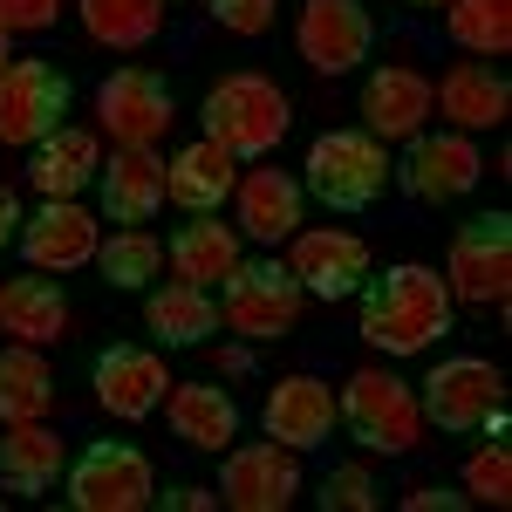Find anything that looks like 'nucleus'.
Wrapping results in <instances>:
<instances>
[{"mask_svg":"<svg viewBox=\"0 0 512 512\" xmlns=\"http://www.w3.org/2000/svg\"><path fill=\"white\" fill-rule=\"evenodd\" d=\"M62 21V0H0V28L7 35H48Z\"/></svg>","mask_w":512,"mask_h":512,"instance_id":"obj_36","label":"nucleus"},{"mask_svg":"<svg viewBox=\"0 0 512 512\" xmlns=\"http://www.w3.org/2000/svg\"><path fill=\"white\" fill-rule=\"evenodd\" d=\"M96 267H103L110 287H130V294H137V287H151V274L164 267V246L144 233V226H117V233L96 246Z\"/></svg>","mask_w":512,"mask_h":512,"instance_id":"obj_32","label":"nucleus"},{"mask_svg":"<svg viewBox=\"0 0 512 512\" xmlns=\"http://www.w3.org/2000/svg\"><path fill=\"white\" fill-rule=\"evenodd\" d=\"M21 219H28V212H21V198L0 185V246H14V239H21Z\"/></svg>","mask_w":512,"mask_h":512,"instance_id":"obj_38","label":"nucleus"},{"mask_svg":"<svg viewBox=\"0 0 512 512\" xmlns=\"http://www.w3.org/2000/svg\"><path fill=\"white\" fill-rule=\"evenodd\" d=\"M301 178H287L274 164H260V171H246L233 185V205H239V233L260 239V246H274V239H294L301 233Z\"/></svg>","mask_w":512,"mask_h":512,"instance_id":"obj_19","label":"nucleus"},{"mask_svg":"<svg viewBox=\"0 0 512 512\" xmlns=\"http://www.w3.org/2000/svg\"><path fill=\"white\" fill-rule=\"evenodd\" d=\"M219 369H226V376H246V369H253V355H246V349H226V355H219Z\"/></svg>","mask_w":512,"mask_h":512,"instance_id":"obj_40","label":"nucleus"},{"mask_svg":"<svg viewBox=\"0 0 512 512\" xmlns=\"http://www.w3.org/2000/svg\"><path fill=\"white\" fill-rule=\"evenodd\" d=\"M239 267V233L233 226H219L212 212H198L192 226H178L171 239V274L192 280V287H219V280Z\"/></svg>","mask_w":512,"mask_h":512,"instance_id":"obj_28","label":"nucleus"},{"mask_svg":"<svg viewBox=\"0 0 512 512\" xmlns=\"http://www.w3.org/2000/svg\"><path fill=\"white\" fill-rule=\"evenodd\" d=\"M287 267L301 280V294H315V301H349L355 287H362V274H369V246H362V233L321 226V233H294Z\"/></svg>","mask_w":512,"mask_h":512,"instance_id":"obj_16","label":"nucleus"},{"mask_svg":"<svg viewBox=\"0 0 512 512\" xmlns=\"http://www.w3.org/2000/svg\"><path fill=\"white\" fill-rule=\"evenodd\" d=\"M390 178L417 205H451L485 178V158L465 130H417V137H403V158H390Z\"/></svg>","mask_w":512,"mask_h":512,"instance_id":"obj_10","label":"nucleus"},{"mask_svg":"<svg viewBox=\"0 0 512 512\" xmlns=\"http://www.w3.org/2000/svg\"><path fill=\"white\" fill-rule=\"evenodd\" d=\"M164 506H178V512H212V506H219V492H198V485H178V492H164Z\"/></svg>","mask_w":512,"mask_h":512,"instance_id":"obj_39","label":"nucleus"},{"mask_svg":"<svg viewBox=\"0 0 512 512\" xmlns=\"http://www.w3.org/2000/svg\"><path fill=\"white\" fill-rule=\"evenodd\" d=\"M205 7H212V21H219V28H226V35H267V28H274V7L280 0H205Z\"/></svg>","mask_w":512,"mask_h":512,"instance_id":"obj_35","label":"nucleus"},{"mask_svg":"<svg viewBox=\"0 0 512 512\" xmlns=\"http://www.w3.org/2000/svg\"><path fill=\"white\" fill-rule=\"evenodd\" d=\"M0 328H7L14 342L41 349V342L69 335V294H62L55 280H41V274H14L0 287Z\"/></svg>","mask_w":512,"mask_h":512,"instance_id":"obj_25","label":"nucleus"},{"mask_svg":"<svg viewBox=\"0 0 512 512\" xmlns=\"http://www.w3.org/2000/svg\"><path fill=\"white\" fill-rule=\"evenodd\" d=\"M260 424H267V437H274V444H287V451H315V444H328V437H335L342 410H335L328 383H315V376H280L274 390H267Z\"/></svg>","mask_w":512,"mask_h":512,"instance_id":"obj_18","label":"nucleus"},{"mask_svg":"<svg viewBox=\"0 0 512 512\" xmlns=\"http://www.w3.org/2000/svg\"><path fill=\"white\" fill-rule=\"evenodd\" d=\"M62 472H69V451H62V437L48 431V424H7V437H0V485L7 492H28V499H41V492H55L62 485Z\"/></svg>","mask_w":512,"mask_h":512,"instance_id":"obj_24","label":"nucleus"},{"mask_svg":"<svg viewBox=\"0 0 512 512\" xmlns=\"http://www.w3.org/2000/svg\"><path fill=\"white\" fill-rule=\"evenodd\" d=\"M301 451H287V444H226V472H219V506L233 512H280L294 506V492H301V465H294Z\"/></svg>","mask_w":512,"mask_h":512,"instance_id":"obj_13","label":"nucleus"},{"mask_svg":"<svg viewBox=\"0 0 512 512\" xmlns=\"http://www.w3.org/2000/svg\"><path fill=\"white\" fill-rule=\"evenodd\" d=\"M96 198H103V219L117 226H144L158 219L164 205V158L144 144V151H117V158L96 171Z\"/></svg>","mask_w":512,"mask_h":512,"instance_id":"obj_20","label":"nucleus"},{"mask_svg":"<svg viewBox=\"0 0 512 512\" xmlns=\"http://www.w3.org/2000/svg\"><path fill=\"white\" fill-rule=\"evenodd\" d=\"M164 417H171V431L185 437L192 451H226L239 437V403L219 383H178V390H164Z\"/></svg>","mask_w":512,"mask_h":512,"instance_id":"obj_26","label":"nucleus"},{"mask_svg":"<svg viewBox=\"0 0 512 512\" xmlns=\"http://www.w3.org/2000/svg\"><path fill=\"white\" fill-rule=\"evenodd\" d=\"M465 499H478V506H512V451L499 437L472 451V465H465Z\"/></svg>","mask_w":512,"mask_h":512,"instance_id":"obj_33","label":"nucleus"},{"mask_svg":"<svg viewBox=\"0 0 512 512\" xmlns=\"http://www.w3.org/2000/svg\"><path fill=\"white\" fill-rule=\"evenodd\" d=\"M48 403H55V376H48L41 349H28V342L0 349V424H35Z\"/></svg>","mask_w":512,"mask_h":512,"instance_id":"obj_29","label":"nucleus"},{"mask_svg":"<svg viewBox=\"0 0 512 512\" xmlns=\"http://www.w3.org/2000/svg\"><path fill=\"white\" fill-rule=\"evenodd\" d=\"M315 499H321V512H376L383 506V485L362 465H342V472H328V485H321Z\"/></svg>","mask_w":512,"mask_h":512,"instance_id":"obj_34","label":"nucleus"},{"mask_svg":"<svg viewBox=\"0 0 512 512\" xmlns=\"http://www.w3.org/2000/svg\"><path fill=\"white\" fill-rule=\"evenodd\" d=\"M410 7H444V0H410Z\"/></svg>","mask_w":512,"mask_h":512,"instance_id":"obj_42","label":"nucleus"},{"mask_svg":"<svg viewBox=\"0 0 512 512\" xmlns=\"http://www.w3.org/2000/svg\"><path fill=\"white\" fill-rule=\"evenodd\" d=\"M171 117H178L171 82H164L158 69H144V62L110 69L103 89H96V123L110 130L117 151H144V144H158L164 130H171Z\"/></svg>","mask_w":512,"mask_h":512,"instance_id":"obj_11","label":"nucleus"},{"mask_svg":"<svg viewBox=\"0 0 512 512\" xmlns=\"http://www.w3.org/2000/svg\"><path fill=\"white\" fill-rule=\"evenodd\" d=\"M89 383H96V403L117 417V424H144L164 403V355L137 349V342H110V349L89 362Z\"/></svg>","mask_w":512,"mask_h":512,"instance_id":"obj_14","label":"nucleus"},{"mask_svg":"<svg viewBox=\"0 0 512 512\" xmlns=\"http://www.w3.org/2000/svg\"><path fill=\"white\" fill-rule=\"evenodd\" d=\"M205 137L219 144V151H233V158H274V144L287 137V89L274 76H253V69H239V76H219L205 89Z\"/></svg>","mask_w":512,"mask_h":512,"instance_id":"obj_2","label":"nucleus"},{"mask_svg":"<svg viewBox=\"0 0 512 512\" xmlns=\"http://www.w3.org/2000/svg\"><path fill=\"white\" fill-rule=\"evenodd\" d=\"M431 96L465 137H472V130H499L506 110H512V82L499 76L492 62H458V69H444V82H431Z\"/></svg>","mask_w":512,"mask_h":512,"instance_id":"obj_21","label":"nucleus"},{"mask_svg":"<svg viewBox=\"0 0 512 512\" xmlns=\"http://www.w3.org/2000/svg\"><path fill=\"white\" fill-rule=\"evenodd\" d=\"M444 28L472 55H506L512 48V0H444Z\"/></svg>","mask_w":512,"mask_h":512,"instance_id":"obj_31","label":"nucleus"},{"mask_svg":"<svg viewBox=\"0 0 512 512\" xmlns=\"http://www.w3.org/2000/svg\"><path fill=\"white\" fill-rule=\"evenodd\" d=\"M233 185H239V158H233V151H219L212 137L185 144L178 158L164 164V198L185 205V212H219V205L233 198Z\"/></svg>","mask_w":512,"mask_h":512,"instance_id":"obj_22","label":"nucleus"},{"mask_svg":"<svg viewBox=\"0 0 512 512\" xmlns=\"http://www.w3.org/2000/svg\"><path fill=\"white\" fill-rule=\"evenodd\" d=\"M7 62H14V55H7V28H0V69H7Z\"/></svg>","mask_w":512,"mask_h":512,"instance_id":"obj_41","label":"nucleus"},{"mask_svg":"<svg viewBox=\"0 0 512 512\" xmlns=\"http://www.w3.org/2000/svg\"><path fill=\"white\" fill-rule=\"evenodd\" d=\"M96 171H103L96 137H89V130H69V123L28 151V185H35L41 198H82L96 185Z\"/></svg>","mask_w":512,"mask_h":512,"instance_id":"obj_23","label":"nucleus"},{"mask_svg":"<svg viewBox=\"0 0 512 512\" xmlns=\"http://www.w3.org/2000/svg\"><path fill=\"white\" fill-rule=\"evenodd\" d=\"M144 321H151V342H158V349H198V342H212V328H219V301H212V287L171 280V287H158V294L144 301Z\"/></svg>","mask_w":512,"mask_h":512,"instance_id":"obj_27","label":"nucleus"},{"mask_svg":"<svg viewBox=\"0 0 512 512\" xmlns=\"http://www.w3.org/2000/svg\"><path fill=\"white\" fill-rule=\"evenodd\" d=\"M444 287L465 308H506L512 301V219L506 212H478L451 233Z\"/></svg>","mask_w":512,"mask_h":512,"instance_id":"obj_9","label":"nucleus"},{"mask_svg":"<svg viewBox=\"0 0 512 512\" xmlns=\"http://www.w3.org/2000/svg\"><path fill=\"white\" fill-rule=\"evenodd\" d=\"M301 192H315L328 212H369L390 192V151L369 130H328L308 151V178Z\"/></svg>","mask_w":512,"mask_h":512,"instance_id":"obj_5","label":"nucleus"},{"mask_svg":"<svg viewBox=\"0 0 512 512\" xmlns=\"http://www.w3.org/2000/svg\"><path fill=\"white\" fill-rule=\"evenodd\" d=\"M472 499L465 492H444V485H417V492H403V512H465Z\"/></svg>","mask_w":512,"mask_h":512,"instance_id":"obj_37","label":"nucleus"},{"mask_svg":"<svg viewBox=\"0 0 512 512\" xmlns=\"http://www.w3.org/2000/svg\"><path fill=\"white\" fill-rule=\"evenodd\" d=\"M417 410L451 437H478V431L499 437L506 431V376L492 362H478V355H451V362H437L424 376Z\"/></svg>","mask_w":512,"mask_h":512,"instance_id":"obj_4","label":"nucleus"},{"mask_svg":"<svg viewBox=\"0 0 512 512\" xmlns=\"http://www.w3.org/2000/svg\"><path fill=\"white\" fill-rule=\"evenodd\" d=\"M82 28L103 41V48H144L164 28V0H76Z\"/></svg>","mask_w":512,"mask_h":512,"instance_id":"obj_30","label":"nucleus"},{"mask_svg":"<svg viewBox=\"0 0 512 512\" xmlns=\"http://www.w3.org/2000/svg\"><path fill=\"white\" fill-rule=\"evenodd\" d=\"M335 410H342V431H349L362 451H383V458L417 451V437H424L417 390H410L403 376H390V369H355L349 390L335 396Z\"/></svg>","mask_w":512,"mask_h":512,"instance_id":"obj_3","label":"nucleus"},{"mask_svg":"<svg viewBox=\"0 0 512 512\" xmlns=\"http://www.w3.org/2000/svg\"><path fill=\"white\" fill-rule=\"evenodd\" d=\"M14 246H21V260L35 274H69V267H89L96 260L103 233H96V212H82L76 198H48L41 212L21 219V239Z\"/></svg>","mask_w":512,"mask_h":512,"instance_id":"obj_15","label":"nucleus"},{"mask_svg":"<svg viewBox=\"0 0 512 512\" xmlns=\"http://www.w3.org/2000/svg\"><path fill=\"white\" fill-rule=\"evenodd\" d=\"M294 48L315 76H349L376 48V21H369L362 0H308L301 21H294Z\"/></svg>","mask_w":512,"mask_h":512,"instance_id":"obj_12","label":"nucleus"},{"mask_svg":"<svg viewBox=\"0 0 512 512\" xmlns=\"http://www.w3.org/2000/svg\"><path fill=\"white\" fill-rule=\"evenodd\" d=\"M69 103H76V82L62 76L55 62H41V55H14V62L0 69V144L35 151L41 137L62 130Z\"/></svg>","mask_w":512,"mask_h":512,"instance_id":"obj_8","label":"nucleus"},{"mask_svg":"<svg viewBox=\"0 0 512 512\" xmlns=\"http://www.w3.org/2000/svg\"><path fill=\"white\" fill-rule=\"evenodd\" d=\"M362 342L383 355H424L451 335V287L437 267H383V274H362Z\"/></svg>","mask_w":512,"mask_h":512,"instance_id":"obj_1","label":"nucleus"},{"mask_svg":"<svg viewBox=\"0 0 512 512\" xmlns=\"http://www.w3.org/2000/svg\"><path fill=\"white\" fill-rule=\"evenodd\" d=\"M301 280L287 260H239L233 274L219 280V321L246 335V342H280L301 321Z\"/></svg>","mask_w":512,"mask_h":512,"instance_id":"obj_7","label":"nucleus"},{"mask_svg":"<svg viewBox=\"0 0 512 512\" xmlns=\"http://www.w3.org/2000/svg\"><path fill=\"white\" fill-rule=\"evenodd\" d=\"M62 499L76 512H144L158 506V478H151V458L130 437H96L62 472Z\"/></svg>","mask_w":512,"mask_h":512,"instance_id":"obj_6","label":"nucleus"},{"mask_svg":"<svg viewBox=\"0 0 512 512\" xmlns=\"http://www.w3.org/2000/svg\"><path fill=\"white\" fill-rule=\"evenodd\" d=\"M437 96H431V76L424 69H376V76L362 82V130L376 137V144H403V137H417L424 123H431Z\"/></svg>","mask_w":512,"mask_h":512,"instance_id":"obj_17","label":"nucleus"}]
</instances>
